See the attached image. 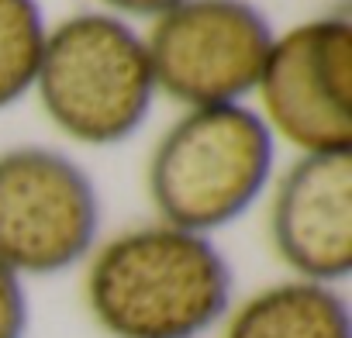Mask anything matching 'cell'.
I'll use <instances>...</instances> for the list:
<instances>
[{
	"instance_id": "cell-1",
	"label": "cell",
	"mask_w": 352,
	"mask_h": 338,
	"mask_svg": "<svg viewBox=\"0 0 352 338\" xmlns=\"http://www.w3.org/2000/svg\"><path fill=\"white\" fill-rule=\"evenodd\" d=\"M87 307L111 338H197L232 311V266L211 235L138 225L90 252Z\"/></svg>"
},
{
	"instance_id": "cell-2",
	"label": "cell",
	"mask_w": 352,
	"mask_h": 338,
	"mask_svg": "<svg viewBox=\"0 0 352 338\" xmlns=\"http://www.w3.org/2000/svg\"><path fill=\"white\" fill-rule=\"evenodd\" d=\"M273 131L245 104L190 107L155 142L148 197L162 225L211 235L239 221L273 177Z\"/></svg>"
},
{
	"instance_id": "cell-3",
	"label": "cell",
	"mask_w": 352,
	"mask_h": 338,
	"mask_svg": "<svg viewBox=\"0 0 352 338\" xmlns=\"http://www.w3.org/2000/svg\"><path fill=\"white\" fill-rule=\"evenodd\" d=\"M35 90L63 135L80 145H118L152 111L145 38L118 14L80 11L45 35Z\"/></svg>"
},
{
	"instance_id": "cell-4",
	"label": "cell",
	"mask_w": 352,
	"mask_h": 338,
	"mask_svg": "<svg viewBox=\"0 0 352 338\" xmlns=\"http://www.w3.org/2000/svg\"><path fill=\"white\" fill-rule=\"evenodd\" d=\"M100 194L90 173L49 145L0 152V262L18 276H56L90 259Z\"/></svg>"
},
{
	"instance_id": "cell-5",
	"label": "cell",
	"mask_w": 352,
	"mask_h": 338,
	"mask_svg": "<svg viewBox=\"0 0 352 338\" xmlns=\"http://www.w3.org/2000/svg\"><path fill=\"white\" fill-rule=\"evenodd\" d=\"M273 38L249 0H180L152 21L145 52L155 90L187 107H221L259 87Z\"/></svg>"
},
{
	"instance_id": "cell-6",
	"label": "cell",
	"mask_w": 352,
	"mask_h": 338,
	"mask_svg": "<svg viewBox=\"0 0 352 338\" xmlns=\"http://www.w3.org/2000/svg\"><path fill=\"white\" fill-rule=\"evenodd\" d=\"M256 90L270 131L304 155L352 148V21L324 14L276 35Z\"/></svg>"
},
{
	"instance_id": "cell-7",
	"label": "cell",
	"mask_w": 352,
	"mask_h": 338,
	"mask_svg": "<svg viewBox=\"0 0 352 338\" xmlns=\"http://www.w3.org/2000/svg\"><path fill=\"white\" fill-rule=\"evenodd\" d=\"M270 238L297 280L342 283L352 273V148L300 155L276 183Z\"/></svg>"
},
{
	"instance_id": "cell-8",
	"label": "cell",
	"mask_w": 352,
	"mask_h": 338,
	"mask_svg": "<svg viewBox=\"0 0 352 338\" xmlns=\"http://www.w3.org/2000/svg\"><path fill=\"white\" fill-rule=\"evenodd\" d=\"M225 317V338H352L338 286L297 276L256 290Z\"/></svg>"
},
{
	"instance_id": "cell-9",
	"label": "cell",
	"mask_w": 352,
	"mask_h": 338,
	"mask_svg": "<svg viewBox=\"0 0 352 338\" xmlns=\"http://www.w3.org/2000/svg\"><path fill=\"white\" fill-rule=\"evenodd\" d=\"M45 35L38 0H0V111L35 87Z\"/></svg>"
},
{
	"instance_id": "cell-10",
	"label": "cell",
	"mask_w": 352,
	"mask_h": 338,
	"mask_svg": "<svg viewBox=\"0 0 352 338\" xmlns=\"http://www.w3.org/2000/svg\"><path fill=\"white\" fill-rule=\"evenodd\" d=\"M25 335H28L25 276L0 262V338H25Z\"/></svg>"
},
{
	"instance_id": "cell-11",
	"label": "cell",
	"mask_w": 352,
	"mask_h": 338,
	"mask_svg": "<svg viewBox=\"0 0 352 338\" xmlns=\"http://www.w3.org/2000/svg\"><path fill=\"white\" fill-rule=\"evenodd\" d=\"M104 4H107L111 11H118V18H121V14H135V18H159L162 11H169V8L180 4V0H104Z\"/></svg>"
}]
</instances>
